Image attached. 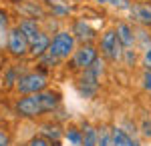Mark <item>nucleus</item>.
Returning <instances> with one entry per match:
<instances>
[{
	"label": "nucleus",
	"mask_w": 151,
	"mask_h": 146,
	"mask_svg": "<svg viewBox=\"0 0 151 146\" xmlns=\"http://www.w3.org/2000/svg\"><path fill=\"white\" fill-rule=\"evenodd\" d=\"M60 106V94L57 90H42L36 94H26L20 96L14 102V112L20 118H40L45 114L55 112Z\"/></svg>",
	"instance_id": "obj_1"
},
{
	"label": "nucleus",
	"mask_w": 151,
	"mask_h": 146,
	"mask_svg": "<svg viewBox=\"0 0 151 146\" xmlns=\"http://www.w3.org/2000/svg\"><path fill=\"white\" fill-rule=\"evenodd\" d=\"M75 50H77V38H75V34L70 32V30H58V32L50 38L48 54L55 56L57 60L70 58Z\"/></svg>",
	"instance_id": "obj_2"
},
{
	"label": "nucleus",
	"mask_w": 151,
	"mask_h": 146,
	"mask_svg": "<svg viewBox=\"0 0 151 146\" xmlns=\"http://www.w3.org/2000/svg\"><path fill=\"white\" fill-rule=\"evenodd\" d=\"M16 92L20 96L26 94H36V92H42L48 88V76L42 70H30V72H24L22 76L16 82Z\"/></svg>",
	"instance_id": "obj_3"
},
{
	"label": "nucleus",
	"mask_w": 151,
	"mask_h": 146,
	"mask_svg": "<svg viewBox=\"0 0 151 146\" xmlns=\"http://www.w3.org/2000/svg\"><path fill=\"white\" fill-rule=\"evenodd\" d=\"M99 50H101V54H103L107 60H111V62H117V60L123 58L125 48L121 44L115 28H109V30H105V32L101 34V38H99Z\"/></svg>",
	"instance_id": "obj_4"
},
{
	"label": "nucleus",
	"mask_w": 151,
	"mask_h": 146,
	"mask_svg": "<svg viewBox=\"0 0 151 146\" xmlns=\"http://www.w3.org/2000/svg\"><path fill=\"white\" fill-rule=\"evenodd\" d=\"M99 60V48L95 44H81L70 56V68L73 70H87Z\"/></svg>",
	"instance_id": "obj_5"
},
{
	"label": "nucleus",
	"mask_w": 151,
	"mask_h": 146,
	"mask_svg": "<svg viewBox=\"0 0 151 146\" xmlns=\"http://www.w3.org/2000/svg\"><path fill=\"white\" fill-rule=\"evenodd\" d=\"M6 50L8 54L14 58H24L30 54V40L26 38V34L16 26L10 28V34H8V42H6Z\"/></svg>",
	"instance_id": "obj_6"
},
{
	"label": "nucleus",
	"mask_w": 151,
	"mask_h": 146,
	"mask_svg": "<svg viewBox=\"0 0 151 146\" xmlns=\"http://www.w3.org/2000/svg\"><path fill=\"white\" fill-rule=\"evenodd\" d=\"M70 32L75 34L77 42H81V44H93V40L97 38L95 28L87 22V20H75V22H73V28H70Z\"/></svg>",
	"instance_id": "obj_7"
},
{
	"label": "nucleus",
	"mask_w": 151,
	"mask_h": 146,
	"mask_svg": "<svg viewBox=\"0 0 151 146\" xmlns=\"http://www.w3.org/2000/svg\"><path fill=\"white\" fill-rule=\"evenodd\" d=\"M115 32L119 36L123 48H135V44H137V32H135V28L129 22H119L115 26Z\"/></svg>",
	"instance_id": "obj_8"
},
{
	"label": "nucleus",
	"mask_w": 151,
	"mask_h": 146,
	"mask_svg": "<svg viewBox=\"0 0 151 146\" xmlns=\"http://www.w3.org/2000/svg\"><path fill=\"white\" fill-rule=\"evenodd\" d=\"M38 134L45 136V138H48L52 144H58V142L65 138V130H63L57 122H45V124H40Z\"/></svg>",
	"instance_id": "obj_9"
},
{
	"label": "nucleus",
	"mask_w": 151,
	"mask_h": 146,
	"mask_svg": "<svg viewBox=\"0 0 151 146\" xmlns=\"http://www.w3.org/2000/svg\"><path fill=\"white\" fill-rule=\"evenodd\" d=\"M131 16L141 26H149L151 28V4H133L131 6Z\"/></svg>",
	"instance_id": "obj_10"
},
{
	"label": "nucleus",
	"mask_w": 151,
	"mask_h": 146,
	"mask_svg": "<svg viewBox=\"0 0 151 146\" xmlns=\"http://www.w3.org/2000/svg\"><path fill=\"white\" fill-rule=\"evenodd\" d=\"M48 46H50V36L47 32H40L38 38L30 42V56H35V58L45 56L48 52Z\"/></svg>",
	"instance_id": "obj_11"
},
{
	"label": "nucleus",
	"mask_w": 151,
	"mask_h": 146,
	"mask_svg": "<svg viewBox=\"0 0 151 146\" xmlns=\"http://www.w3.org/2000/svg\"><path fill=\"white\" fill-rule=\"evenodd\" d=\"M111 134H113V144L115 146H141L139 140L129 136L121 126H111Z\"/></svg>",
	"instance_id": "obj_12"
},
{
	"label": "nucleus",
	"mask_w": 151,
	"mask_h": 146,
	"mask_svg": "<svg viewBox=\"0 0 151 146\" xmlns=\"http://www.w3.org/2000/svg\"><path fill=\"white\" fill-rule=\"evenodd\" d=\"M18 28L26 34V38H28L30 42L36 40V38H38V34L42 32V30H40V26H38V22H36V18H22V20L18 22Z\"/></svg>",
	"instance_id": "obj_13"
},
{
	"label": "nucleus",
	"mask_w": 151,
	"mask_h": 146,
	"mask_svg": "<svg viewBox=\"0 0 151 146\" xmlns=\"http://www.w3.org/2000/svg\"><path fill=\"white\" fill-rule=\"evenodd\" d=\"M83 146H97L99 144V128L89 122H83Z\"/></svg>",
	"instance_id": "obj_14"
},
{
	"label": "nucleus",
	"mask_w": 151,
	"mask_h": 146,
	"mask_svg": "<svg viewBox=\"0 0 151 146\" xmlns=\"http://www.w3.org/2000/svg\"><path fill=\"white\" fill-rule=\"evenodd\" d=\"M65 140L70 146H83V130L77 126H67L65 128Z\"/></svg>",
	"instance_id": "obj_15"
},
{
	"label": "nucleus",
	"mask_w": 151,
	"mask_h": 146,
	"mask_svg": "<svg viewBox=\"0 0 151 146\" xmlns=\"http://www.w3.org/2000/svg\"><path fill=\"white\" fill-rule=\"evenodd\" d=\"M8 34H10V28H8V14L4 10H0V50L8 42Z\"/></svg>",
	"instance_id": "obj_16"
},
{
	"label": "nucleus",
	"mask_w": 151,
	"mask_h": 146,
	"mask_svg": "<svg viewBox=\"0 0 151 146\" xmlns=\"http://www.w3.org/2000/svg\"><path fill=\"white\" fill-rule=\"evenodd\" d=\"M97 146H115L113 144L111 128H107V126H101V128H99V144Z\"/></svg>",
	"instance_id": "obj_17"
},
{
	"label": "nucleus",
	"mask_w": 151,
	"mask_h": 146,
	"mask_svg": "<svg viewBox=\"0 0 151 146\" xmlns=\"http://www.w3.org/2000/svg\"><path fill=\"white\" fill-rule=\"evenodd\" d=\"M139 134L145 140H151V116H143L139 124Z\"/></svg>",
	"instance_id": "obj_18"
},
{
	"label": "nucleus",
	"mask_w": 151,
	"mask_h": 146,
	"mask_svg": "<svg viewBox=\"0 0 151 146\" xmlns=\"http://www.w3.org/2000/svg\"><path fill=\"white\" fill-rule=\"evenodd\" d=\"M137 58H139V54H137V50L135 48H125V52H123V62L127 64V66H135L137 64Z\"/></svg>",
	"instance_id": "obj_19"
},
{
	"label": "nucleus",
	"mask_w": 151,
	"mask_h": 146,
	"mask_svg": "<svg viewBox=\"0 0 151 146\" xmlns=\"http://www.w3.org/2000/svg\"><path fill=\"white\" fill-rule=\"evenodd\" d=\"M26 146H60V142H58V144H52L48 138H45V136H40V134H35L26 142Z\"/></svg>",
	"instance_id": "obj_20"
},
{
	"label": "nucleus",
	"mask_w": 151,
	"mask_h": 146,
	"mask_svg": "<svg viewBox=\"0 0 151 146\" xmlns=\"http://www.w3.org/2000/svg\"><path fill=\"white\" fill-rule=\"evenodd\" d=\"M141 88L151 94V70H143L141 72Z\"/></svg>",
	"instance_id": "obj_21"
},
{
	"label": "nucleus",
	"mask_w": 151,
	"mask_h": 146,
	"mask_svg": "<svg viewBox=\"0 0 151 146\" xmlns=\"http://www.w3.org/2000/svg\"><path fill=\"white\" fill-rule=\"evenodd\" d=\"M141 64H143V70H151V48L143 50V56H141Z\"/></svg>",
	"instance_id": "obj_22"
},
{
	"label": "nucleus",
	"mask_w": 151,
	"mask_h": 146,
	"mask_svg": "<svg viewBox=\"0 0 151 146\" xmlns=\"http://www.w3.org/2000/svg\"><path fill=\"white\" fill-rule=\"evenodd\" d=\"M12 140H10V132L6 128H0V146H10Z\"/></svg>",
	"instance_id": "obj_23"
},
{
	"label": "nucleus",
	"mask_w": 151,
	"mask_h": 146,
	"mask_svg": "<svg viewBox=\"0 0 151 146\" xmlns=\"http://www.w3.org/2000/svg\"><path fill=\"white\" fill-rule=\"evenodd\" d=\"M109 4H113V6L121 8V10H131V2L129 0H111Z\"/></svg>",
	"instance_id": "obj_24"
},
{
	"label": "nucleus",
	"mask_w": 151,
	"mask_h": 146,
	"mask_svg": "<svg viewBox=\"0 0 151 146\" xmlns=\"http://www.w3.org/2000/svg\"><path fill=\"white\" fill-rule=\"evenodd\" d=\"M95 2H99V4H109L111 0H95Z\"/></svg>",
	"instance_id": "obj_25"
},
{
	"label": "nucleus",
	"mask_w": 151,
	"mask_h": 146,
	"mask_svg": "<svg viewBox=\"0 0 151 146\" xmlns=\"http://www.w3.org/2000/svg\"><path fill=\"white\" fill-rule=\"evenodd\" d=\"M12 2H24V0H12Z\"/></svg>",
	"instance_id": "obj_26"
}]
</instances>
